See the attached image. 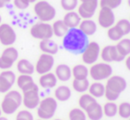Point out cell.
Listing matches in <instances>:
<instances>
[{
    "instance_id": "1",
    "label": "cell",
    "mask_w": 130,
    "mask_h": 120,
    "mask_svg": "<svg viewBox=\"0 0 130 120\" xmlns=\"http://www.w3.org/2000/svg\"><path fill=\"white\" fill-rule=\"evenodd\" d=\"M89 43V39L79 28H70L63 37V47L74 54L82 53Z\"/></svg>"
},
{
    "instance_id": "2",
    "label": "cell",
    "mask_w": 130,
    "mask_h": 120,
    "mask_svg": "<svg viewBox=\"0 0 130 120\" xmlns=\"http://www.w3.org/2000/svg\"><path fill=\"white\" fill-rule=\"evenodd\" d=\"M127 86V81L119 75L111 76L107 79L104 96L109 102H115L119 99L120 94L126 90Z\"/></svg>"
},
{
    "instance_id": "3",
    "label": "cell",
    "mask_w": 130,
    "mask_h": 120,
    "mask_svg": "<svg viewBox=\"0 0 130 120\" xmlns=\"http://www.w3.org/2000/svg\"><path fill=\"white\" fill-rule=\"evenodd\" d=\"M22 104V94L17 90H10L5 93L1 103V110L5 115L14 114Z\"/></svg>"
},
{
    "instance_id": "4",
    "label": "cell",
    "mask_w": 130,
    "mask_h": 120,
    "mask_svg": "<svg viewBox=\"0 0 130 120\" xmlns=\"http://www.w3.org/2000/svg\"><path fill=\"white\" fill-rule=\"evenodd\" d=\"M58 109V102L54 97H48L43 98L41 100L37 106L36 113L39 118L49 120L54 117L55 113Z\"/></svg>"
},
{
    "instance_id": "5",
    "label": "cell",
    "mask_w": 130,
    "mask_h": 120,
    "mask_svg": "<svg viewBox=\"0 0 130 120\" xmlns=\"http://www.w3.org/2000/svg\"><path fill=\"white\" fill-rule=\"evenodd\" d=\"M36 15L41 22H49L56 16V9L47 1H38L34 6Z\"/></svg>"
},
{
    "instance_id": "6",
    "label": "cell",
    "mask_w": 130,
    "mask_h": 120,
    "mask_svg": "<svg viewBox=\"0 0 130 120\" xmlns=\"http://www.w3.org/2000/svg\"><path fill=\"white\" fill-rule=\"evenodd\" d=\"M89 74L96 81L107 79L112 74V67L108 63H98L91 66Z\"/></svg>"
},
{
    "instance_id": "7",
    "label": "cell",
    "mask_w": 130,
    "mask_h": 120,
    "mask_svg": "<svg viewBox=\"0 0 130 120\" xmlns=\"http://www.w3.org/2000/svg\"><path fill=\"white\" fill-rule=\"evenodd\" d=\"M30 34L36 39H52L53 36L52 27L47 22H37L31 27Z\"/></svg>"
},
{
    "instance_id": "8",
    "label": "cell",
    "mask_w": 130,
    "mask_h": 120,
    "mask_svg": "<svg viewBox=\"0 0 130 120\" xmlns=\"http://www.w3.org/2000/svg\"><path fill=\"white\" fill-rule=\"evenodd\" d=\"M19 57V52L14 47H7L0 56V69L9 70Z\"/></svg>"
},
{
    "instance_id": "9",
    "label": "cell",
    "mask_w": 130,
    "mask_h": 120,
    "mask_svg": "<svg viewBox=\"0 0 130 120\" xmlns=\"http://www.w3.org/2000/svg\"><path fill=\"white\" fill-rule=\"evenodd\" d=\"M40 101L41 100H40L38 86L22 92V103L28 110H35L37 108Z\"/></svg>"
},
{
    "instance_id": "10",
    "label": "cell",
    "mask_w": 130,
    "mask_h": 120,
    "mask_svg": "<svg viewBox=\"0 0 130 120\" xmlns=\"http://www.w3.org/2000/svg\"><path fill=\"white\" fill-rule=\"evenodd\" d=\"M100 51L99 44L96 42H90L82 52V61L86 65H93L99 57Z\"/></svg>"
},
{
    "instance_id": "11",
    "label": "cell",
    "mask_w": 130,
    "mask_h": 120,
    "mask_svg": "<svg viewBox=\"0 0 130 120\" xmlns=\"http://www.w3.org/2000/svg\"><path fill=\"white\" fill-rule=\"evenodd\" d=\"M54 63L55 60L52 55L43 53L36 62V66H35V71L40 75L50 72L53 68V66H54Z\"/></svg>"
},
{
    "instance_id": "12",
    "label": "cell",
    "mask_w": 130,
    "mask_h": 120,
    "mask_svg": "<svg viewBox=\"0 0 130 120\" xmlns=\"http://www.w3.org/2000/svg\"><path fill=\"white\" fill-rule=\"evenodd\" d=\"M17 39V35L12 27L9 24H0V43L5 46H12Z\"/></svg>"
},
{
    "instance_id": "13",
    "label": "cell",
    "mask_w": 130,
    "mask_h": 120,
    "mask_svg": "<svg viewBox=\"0 0 130 120\" xmlns=\"http://www.w3.org/2000/svg\"><path fill=\"white\" fill-rule=\"evenodd\" d=\"M98 6V0H82L78 8V14L84 19L94 16Z\"/></svg>"
},
{
    "instance_id": "14",
    "label": "cell",
    "mask_w": 130,
    "mask_h": 120,
    "mask_svg": "<svg viewBox=\"0 0 130 120\" xmlns=\"http://www.w3.org/2000/svg\"><path fill=\"white\" fill-rule=\"evenodd\" d=\"M16 81V75L12 71L5 70L0 73V93L5 94L11 90Z\"/></svg>"
},
{
    "instance_id": "15",
    "label": "cell",
    "mask_w": 130,
    "mask_h": 120,
    "mask_svg": "<svg viewBox=\"0 0 130 120\" xmlns=\"http://www.w3.org/2000/svg\"><path fill=\"white\" fill-rule=\"evenodd\" d=\"M115 22V15L111 9L108 7H101L98 14V23L104 28L112 27Z\"/></svg>"
},
{
    "instance_id": "16",
    "label": "cell",
    "mask_w": 130,
    "mask_h": 120,
    "mask_svg": "<svg viewBox=\"0 0 130 120\" xmlns=\"http://www.w3.org/2000/svg\"><path fill=\"white\" fill-rule=\"evenodd\" d=\"M84 112L90 120H101L104 116L103 107L96 101L89 104L84 110Z\"/></svg>"
},
{
    "instance_id": "17",
    "label": "cell",
    "mask_w": 130,
    "mask_h": 120,
    "mask_svg": "<svg viewBox=\"0 0 130 120\" xmlns=\"http://www.w3.org/2000/svg\"><path fill=\"white\" fill-rule=\"evenodd\" d=\"M16 83L19 88L22 92L29 90L31 88H36L37 85L35 83L31 75H26V74H21L18 78H16Z\"/></svg>"
},
{
    "instance_id": "18",
    "label": "cell",
    "mask_w": 130,
    "mask_h": 120,
    "mask_svg": "<svg viewBox=\"0 0 130 120\" xmlns=\"http://www.w3.org/2000/svg\"><path fill=\"white\" fill-rule=\"evenodd\" d=\"M58 79L56 75L52 72H47V73L42 74L39 78V85L44 89H51L57 86Z\"/></svg>"
},
{
    "instance_id": "19",
    "label": "cell",
    "mask_w": 130,
    "mask_h": 120,
    "mask_svg": "<svg viewBox=\"0 0 130 120\" xmlns=\"http://www.w3.org/2000/svg\"><path fill=\"white\" fill-rule=\"evenodd\" d=\"M54 74L58 81L66 82V81H68L72 77V70L67 65L61 64L56 67Z\"/></svg>"
},
{
    "instance_id": "20",
    "label": "cell",
    "mask_w": 130,
    "mask_h": 120,
    "mask_svg": "<svg viewBox=\"0 0 130 120\" xmlns=\"http://www.w3.org/2000/svg\"><path fill=\"white\" fill-rule=\"evenodd\" d=\"M39 48L43 51V53L52 56L57 54L58 51V45L52 39L41 40L39 43Z\"/></svg>"
},
{
    "instance_id": "21",
    "label": "cell",
    "mask_w": 130,
    "mask_h": 120,
    "mask_svg": "<svg viewBox=\"0 0 130 120\" xmlns=\"http://www.w3.org/2000/svg\"><path fill=\"white\" fill-rule=\"evenodd\" d=\"M80 21H82V18L80 17V15L78 14V12H68L65 16H64L63 22L65 23V25L67 28H76L79 27Z\"/></svg>"
},
{
    "instance_id": "22",
    "label": "cell",
    "mask_w": 130,
    "mask_h": 120,
    "mask_svg": "<svg viewBox=\"0 0 130 120\" xmlns=\"http://www.w3.org/2000/svg\"><path fill=\"white\" fill-rule=\"evenodd\" d=\"M79 29L87 36H90L96 32L98 27L94 21L90 19H86L80 21V25H79Z\"/></svg>"
},
{
    "instance_id": "23",
    "label": "cell",
    "mask_w": 130,
    "mask_h": 120,
    "mask_svg": "<svg viewBox=\"0 0 130 120\" xmlns=\"http://www.w3.org/2000/svg\"><path fill=\"white\" fill-rule=\"evenodd\" d=\"M17 70L21 74L32 75L35 72V65L29 60L22 58L17 63Z\"/></svg>"
},
{
    "instance_id": "24",
    "label": "cell",
    "mask_w": 130,
    "mask_h": 120,
    "mask_svg": "<svg viewBox=\"0 0 130 120\" xmlns=\"http://www.w3.org/2000/svg\"><path fill=\"white\" fill-rule=\"evenodd\" d=\"M55 99L59 102H67L70 99L72 95V92L69 87L67 86H59L55 89L54 92Z\"/></svg>"
},
{
    "instance_id": "25",
    "label": "cell",
    "mask_w": 130,
    "mask_h": 120,
    "mask_svg": "<svg viewBox=\"0 0 130 120\" xmlns=\"http://www.w3.org/2000/svg\"><path fill=\"white\" fill-rule=\"evenodd\" d=\"M72 76L75 79H85L89 76V69L84 65H76L72 69Z\"/></svg>"
},
{
    "instance_id": "26",
    "label": "cell",
    "mask_w": 130,
    "mask_h": 120,
    "mask_svg": "<svg viewBox=\"0 0 130 120\" xmlns=\"http://www.w3.org/2000/svg\"><path fill=\"white\" fill-rule=\"evenodd\" d=\"M89 94L92 95L95 98H101L104 95V92H105V87L104 84L102 83L96 82L92 83L91 85H89Z\"/></svg>"
},
{
    "instance_id": "27",
    "label": "cell",
    "mask_w": 130,
    "mask_h": 120,
    "mask_svg": "<svg viewBox=\"0 0 130 120\" xmlns=\"http://www.w3.org/2000/svg\"><path fill=\"white\" fill-rule=\"evenodd\" d=\"M52 27L53 31V35L57 36V37H64L69 29L61 19L55 21Z\"/></svg>"
},
{
    "instance_id": "28",
    "label": "cell",
    "mask_w": 130,
    "mask_h": 120,
    "mask_svg": "<svg viewBox=\"0 0 130 120\" xmlns=\"http://www.w3.org/2000/svg\"><path fill=\"white\" fill-rule=\"evenodd\" d=\"M118 50V51L121 54L123 57H127L130 55V39L128 38H125V39H121L118 43V44L115 45Z\"/></svg>"
},
{
    "instance_id": "29",
    "label": "cell",
    "mask_w": 130,
    "mask_h": 120,
    "mask_svg": "<svg viewBox=\"0 0 130 120\" xmlns=\"http://www.w3.org/2000/svg\"><path fill=\"white\" fill-rule=\"evenodd\" d=\"M104 115L107 117H113L118 114V105L114 102H108L104 105Z\"/></svg>"
},
{
    "instance_id": "30",
    "label": "cell",
    "mask_w": 130,
    "mask_h": 120,
    "mask_svg": "<svg viewBox=\"0 0 130 120\" xmlns=\"http://www.w3.org/2000/svg\"><path fill=\"white\" fill-rule=\"evenodd\" d=\"M89 88V81L88 79H75L73 81V88L78 93L86 92Z\"/></svg>"
},
{
    "instance_id": "31",
    "label": "cell",
    "mask_w": 130,
    "mask_h": 120,
    "mask_svg": "<svg viewBox=\"0 0 130 120\" xmlns=\"http://www.w3.org/2000/svg\"><path fill=\"white\" fill-rule=\"evenodd\" d=\"M96 101V98L93 97L89 94H83L79 98V106H80V109H82V110H85L86 108L89 104H91V103Z\"/></svg>"
},
{
    "instance_id": "32",
    "label": "cell",
    "mask_w": 130,
    "mask_h": 120,
    "mask_svg": "<svg viewBox=\"0 0 130 120\" xmlns=\"http://www.w3.org/2000/svg\"><path fill=\"white\" fill-rule=\"evenodd\" d=\"M68 117L69 120H87V116L84 110L80 108H74L71 110Z\"/></svg>"
},
{
    "instance_id": "33",
    "label": "cell",
    "mask_w": 130,
    "mask_h": 120,
    "mask_svg": "<svg viewBox=\"0 0 130 120\" xmlns=\"http://www.w3.org/2000/svg\"><path fill=\"white\" fill-rule=\"evenodd\" d=\"M118 113L122 118H127L130 117V103L127 102L121 103L118 107Z\"/></svg>"
},
{
    "instance_id": "34",
    "label": "cell",
    "mask_w": 130,
    "mask_h": 120,
    "mask_svg": "<svg viewBox=\"0 0 130 120\" xmlns=\"http://www.w3.org/2000/svg\"><path fill=\"white\" fill-rule=\"evenodd\" d=\"M107 35L110 40L114 41V42L120 41V40H121V38L124 36L123 34H122V33L120 32V30L116 26L109 28V29L107 31Z\"/></svg>"
},
{
    "instance_id": "35",
    "label": "cell",
    "mask_w": 130,
    "mask_h": 120,
    "mask_svg": "<svg viewBox=\"0 0 130 120\" xmlns=\"http://www.w3.org/2000/svg\"><path fill=\"white\" fill-rule=\"evenodd\" d=\"M115 26L120 30V32L122 33L123 35H127V34H130V21L128 19H122L120 21H119L116 23Z\"/></svg>"
},
{
    "instance_id": "36",
    "label": "cell",
    "mask_w": 130,
    "mask_h": 120,
    "mask_svg": "<svg viewBox=\"0 0 130 120\" xmlns=\"http://www.w3.org/2000/svg\"><path fill=\"white\" fill-rule=\"evenodd\" d=\"M110 55H111V62H121L125 59V57L118 51L115 45H110Z\"/></svg>"
},
{
    "instance_id": "37",
    "label": "cell",
    "mask_w": 130,
    "mask_h": 120,
    "mask_svg": "<svg viewBox=\"0 0 130 120\" xmlns=\"http://www.w3.org/2000/svg\"><path fill=\"white\" fill-rule=\"evenodd\" d=\"M60 5L64 10L72 12L77 7L78 0H60Z\"/></svg>"
},
{
    "instance_id": "38",
    "label": "cell",
    "mask_w": 130,
    "mask_h": 120,
    "mask_svg": "<svg viewBox=\"0 0 130 120\" xmlns=\"http://www.w3.org/2000/svg\"><path fill=\"white\" fill-rule=\"evenodd\" d=\"M122 0H100V6L101 7H108V8L113 9L118 8L121 5Z\"/></svg>"
},
{
    "instance_id": "39",
    "label": "cell",
    "mask_w": 130,
    "mask_h": 120,
    "mask_svg": "<svg viewBox=\"0 0 130 120\" xmlns=\"http://www.w3.org/2000/svg\"><path fill=\"white\" fill-rule=\"evenodd\" d=\"M15 120H35V119H34V116L31 113V111L27 110H22L17 113Z\"/></svg>"
},
{
    "instance_id": "40",
    "label": "cell",
    "mask_w": 130,
    "mask_h": 120,
    "mask_svg": "<svg viewBox=\"0 0 130 120\" xmlns=\"http://www.w3.org/2000/svg\"><path fill=\"white\" fill-rule=\"evenodd\" d=\"M13 5L20 10H25L28 7L29 2L27 0H13Z\"/></svg>"
},
{
    "instance_id": "41",
    "label": "cell",
    "mask_w": 130,
    "mask_h": 120,
    "mask_svg": "<svg viewBox=\"0 0 130 120\" xmlns=\"http://www.w3.org/2000/svg\"><path fill=\"white\" fill-rule=\"evenodd\" d=\"M11 2V0H0V8H3L4 6L9 4Z\"/></svg>"
},
{
    "instance_id": "42",
    "label": "cell",
    "mask_w": 130,
    "mask_h": 120,
    "mask_svg": "<svg viewBox=\"0 0 130 120\" xmlns=\"http://www.w3.org/2000/svg\"><path fill=\"white\" fill-rule=\"evenodd\" d=\"M126 66L130 71V55L127 56V59H126Z\"/></svg>"
},
{
    "instance_id": "43",
    "label": "cell",
    "mask_w": 130,
    "mask_h": 120,
    "mask_svg": "<svg viewBox=\"0 0 130 120\" xmlns=\"http://www.w3.org/2000/svg\"><path fill=\"white\" fill-rule=\"evenodd\" d=\"M0 120H9L8 118H7V117H0Z\"/></svg>"
},
{
    "instance_id": "44",
    "label": "cell",
    "mask_w": 130,
    "mask_h": 120,
    "mask_svg": "<svg viewBox=\"0 0 130 120\" xmlns=\"http://www.w3.org/2000/svg\"><path fill=\"white\" fill-rule=\"evenodd\" d=\"M27 1H28L29 3H35V2L37 1V0H27Z\"/></svg>"
},
{
    "instance_id": "45",
    "label": "cell",
    "mask_w": 130,
    "mask_h": 120,
    "mask_svg": "<svg viewBox=\"0 0 130 120\" xmlns=\"http://www.w3.org/2000/svg\"><path fill=\"white\" fill-rule=\"evenodd\" d=\"M2 113H3V112H2V110H1V108H0V117H1V116H2Z\"/></svg>"
},
{
    "instance_id": "46",
    "label": "cell",
    "mask_w": 130,
    "mask_h": 120,
    "mask_svg": "<svg viewBox=\"0 0 130 120\" xmlns=\"http://www.w3.org/2000/svg\"><path fill=\"white\" fill-rule=\"evenodd\" d=\"M127 4H128V6L130 7V0H127Z\"/></svg>"
},
{
    "instance_id": "47",
    "label": "cell",
    "mask_w": 130,
    "mask_h": 120,
    "mask_svg": "<svg viewBox=\"0 0 130 120\" xmlns=\"http://www.w3.org/2000/svg\"><path fill=\"white\" fill-rule=\"evenodd\" d=\"M1 21H2V18H1V15H0V24H1Z\"/></svg>"
},
{
    "instance_id": "48",
    "label": "cell",
    "mask_w": 130,
    "mask_h": 120,
    "mask_svg": "<svg viewBox=\"0 0 130 120\" xmlns=\"http://www.w3.org/2000/svg\"><path fill=\"white\" fill-rule=\"evenodd\" d=\"M36 120H44V119H41V118H38V119H36Z\"/></svg>"
},
{
    "instance_id": "49",
    "label": "cell",
    "mask_w": 130,
    "mask_h": 120,
    "mask_svg": "<svg viewBox=\"0 0 130 120\" xmlns=\"http://www.w3.org/2000/svg\"><path fill=\"white\" fill-rule=\"evenodd\" d=\"M54 120H62V119H58V118H57V119H54Z\"/></svg>"
},
{
    "instance_id": "50",
    "label": "cell",
    "mask_w": 130,
    "mask_h": 120,
    "mask_svg": "<svg viewBox=\"0 0 130 120\" xmlns=\"http://www.w3.org/2000/svg\"><path fill=\"white\" fill-rule=\"evenodd\" d=\"M128 120H130V117H129V118H128Z\"/></svg>"
},
{
    "instance_id": "51",
    "label": "cell",
    "mask_w": 130,
    "mask_h": 120,
    "mask_svg": "<svg viewBox=\"0 0 130 120\" xmlns=\"http://www.w3.org/2000/svg\"><path fill=\"white\" fill-rule=\"evenodd\" d=\"M80 1H82V0H80Z\"/></svg>"
}]
</instances>
